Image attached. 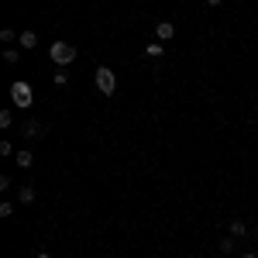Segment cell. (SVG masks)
I'll use <instances>...</instances> for the list:
<instances>
[{
    "label": "cell",
    "instance_id": "6da1fadb",
    "mask_svg": "<svg viewBox=\"0 0 258 258\" xmlns=\"http://www.w3.org/2000/svg\"><path fill=\"white\" fill-rule=\"evenodd\" d=\"M48 59L66 69V66H73V62H76V48H73L69 41H52V45H48Z\"/></svg>",
    "mask_w": 258,
    "mask_h": 258
},
{
    "label": "cell",
    "instance_id": "7a4b0ae2",
    "mask_svg": "<svg viewBox=\"0 0 258 258\" xmlns=\"http://www.w3.org/2000/svg\"><path fill=\"white\" fill-rule=\"evenodd\" d=\"M11 103H14L18 110H28V107L35 103V93H31V83H24V80L11 83Z\"/></svg>",
    "mask_w": 258,
    "mask_h": 258
},
{
    "label": "cell",
    "instance_id": "3957f363",
    "mask_svg": "<svg viewBox=\"0 0 258 258\" xmlns=\"http://www.w3.org/2000/svg\"><path fill=\"white\" fill-rule=\"evenodd\" d=\"M93 83H97V90L103 97H114V90H117V76H114L110 66H100L97 73H93Z\"/></svg>",
    "mask_w": 258,
    "mask_h": 258
},
{
    "label": "cell",
    "instance_id": "277c9868",
    "mask_svg": "<svg viewBox=\"0 0 258 258\" xmlns=\"http://www.w3.org/2000/svg\"><path fill=\"white\" fill-rule=\"evenodd\" d=\"M172 38H176V24L172 21H155V41L165 45V41H172Z\"/></svg>",
    "mask_w": 258,
    "mask_h": 258
},
{
    "label": "cell",
    "instance_id": "5b68a950",
    "mask_svg": "<svg viewBox=\"0 0 258 258\" xmlns=\"http://www.w3.org/2000/svg\"><path fill=\"white\" fill-rule=\"evenodd\" d=\"M18 45H21V48H35V45H38V31L24 28V31L18 35Z\"/></svg>",
    "mask_w": 258,
    "mask_h": 258
},
{
    "label": "cell",
    "instance_id": "8992f818",
    "mask_svg": "<svg viewBox=\"0 0 258 258\" xmlns=\"http://www.w3.org/2000/svg\"><path fill=\"white\" fill-rule=\"evenodd\" d=\"M21 135H24V138H41V120H24Z\"/></svg>",
    "mask_w": 258,
    "mask_h": 258
},
{
    "label": "cell",
    "instance_id": "52a82bcc",
    "mask_svg": "<svg viewBox=\"0 0 258 258\" xmlns=\"http://www.w3.org/2000/svg\"><path fill=\"white\" fill-rule=\"evenodd\" d=\"M18 203H21V207L35 203V186H18Z\"/></svg>",
    "mask_w": 258,
    "mask_h": 258
},
{
    "label": "cell",
    "instance_id": "ba28073f",
    "mask_svg": "<svg viewBox=\"0 0 258 258\" xmlns=\"http://www.w3.org/2000/svg\"><path fill=\"white\" fill-rule=\"evenodd\" d=\"M14 162H18L21 169H31V165H35V155H31V152H28V148H21L18 155H14Z\"/></svg>",
    "mask_w": 258,
    "mask_h": 258
},
{
    "label": "cell",
    "instance_id": "9c48e42d",
    "mask_svg": "<svg viewBox=\"0 0 258 258\" xmlns=\"http://www.w3.org/2000/svg\"><path fill=\"white\" fill-rule=\"evenodd\" d=\"M145 55H148V59H162V55H165L162 41H148V45H145Z\"/></svg>",
    "mask_w": 258,
    "mask_h": 258
},
{
    "label": "cell",
    "instance_id": "30bf717a",
    "mask_svg": "<svg viewBox=\"0 0 258 258\" xmlns=\"http://www.w3.org/2000/svg\"><path fill=\"white\" fill-rule=\"evenodd\" d=\"M244 234H248V224H244L241 217H234L231 220V238H244Z\"/></svg>",
    "mask_w": 258,
    "mask_h": 258
},
{
    "label": "cell",
    "instance_id": "8fae6325",
    "mask_svg": "<svg viewBox=\"0 0 258 258\" xmlns=\"http://www.w3.org/2000/svg\"><path fill=\"white\" fill-rule=\"evenodd\" d=\"M18 59H21V52H18V48H4V62H7V66H14Z\"/></svg>",
    "mask_w": 258,
    "mask_h": 258
},
{
    "label": "cell",
    "instance_id": "7c38bea8",
    "mask_svg": "<svg viewBox=\"0 0 258 258\" xmlns=\"http://www.w3.org/2000/svg\"><path fill=\"white\" fill-rule=\"evenodd\" d=\"M52 80H55V86H66V83H69V73H66V69H55V76H52Z\"/></svg>",
    "mask_w": 258,
    "mask_h": 258
},
{
    "label": "cell",
    "instance_id": "4fadbf2b",
    "mask_svg": "<svg viewBox=\"0 0 258 258\" xmlns=\"http://www.w3.org/2000/svg\"><path fill=\"white\" fill-rule=\"evenodd\" d=\"M14 38H18V31H14V28H4V31H0V41H4V45H11Z\"/></svg>",
    "mask_w": 258,
    "mask_h": 258
},
{
    "label": "cell",
    "instance_id": "5bb4252c",
    "mask_svg": "<svg viewBox=\"0 0 258 258\" xmlns=\"http://www.w3.org/2000/svg\"><path fill=\"white\" fill-rule=\"evenodd\" d=\"M217 248H220V255H231V251H234V238H224Z\"/></svg>",
    "mask_w": 258,
    "mask_h": 258
},
{
    "label": "cell",
    "instance_id": "9a60e30c",
    "mask_svg": "<svg viewBox=\"0 0 258 258\" xmlns=\"http://www.w3.org/2000/svg\"><path fill=\"white\" fill-rule=\"evenodd\" d=\"M0 217H4V220L14 217V203H7V200H4V203H0Z\"/></svg>",
    "mask_w": 258,
    "mask_h": 258
},
{
    "label": "cell",
    "instance_id": "2e32d148",
    "mask_svg": "<svg viewBox=\"0 0 258 258\" xmlns=\"http://www.w3.org/2000/svg\"><path fill=\"white\" fill-rule=\"evenodd\" d=\"M14 124V114L11 110H0V127H11Z\"/></svg>",
    "mask_w": 258,
    "mask_h": 258
},
{
    "label": "cell",
    "instance_id": "e0dca14e",
    "mask_svg": "<svg viewBox=\"0 0 258 258\" xmlns=\"http://www.w3.org/2000/svg\"><path fill=\"white\" fill-rule=\"evenodd\" d=\"M0 155H18V152H14V145H11V141H0Z\"/></svg>",
    "mask_w": 258,
    "mask_h": 258
},
{
    "label": "cell",
    "instance_id": "ac0fdd59",
    "mask_svg": "<svg viewBox=\"0 0 258 258\" xmlns=\"http://www.w3.org/2000/svg\"><path fill=\"white\" fill-rule=\"evenodd\" d=\"M203 4H207V7H220L224 0H203Z\"/></svg>",
    "mask_w": 258,
    "mask_h": 258
},
{
    "label": "cell",
    "instance_id": "d6986e66",
    "mask_svg": "<svg viewBox=\"0 0 258 258\" xmlns=\"http://www.w3.org/2000/svg\"><path fill=\"white\" fill-rule=\"evenodd\" d=\"M241 258H258V251H244V255H241Z\"/></svg>",
    "mask_w": 258,
    "mask_h": 258
},
{
    "label": "cell",
    "instance_id": "ffe728a7",
    "mask_svg": "<svg viewBox=\"0 0 258 258\" xmlns=\"http://www.w3.org/2000/svg\"><path fill=\"white\" fill-rule=\"evenodd\" d=\"M35 258H52V255H48V251H38V255H35Z\"/></svg>",
    "mask_w": 258,
    "mask_h": 258
},
{
    "label": "cell",
    "instance_id": "44dd1931",
    "mask_svg": "<svg viewBox=\"0 0 258 258\" xmlns=\"http://www.w3.org/2000/svg\"><path fill=\"white\" fill-rule=\"evenodd\" d=\"M255 165H258V159H255Z\"/></svg>",
    "mask_w": 258,
    "mask_h": 258
}]
</instances>
